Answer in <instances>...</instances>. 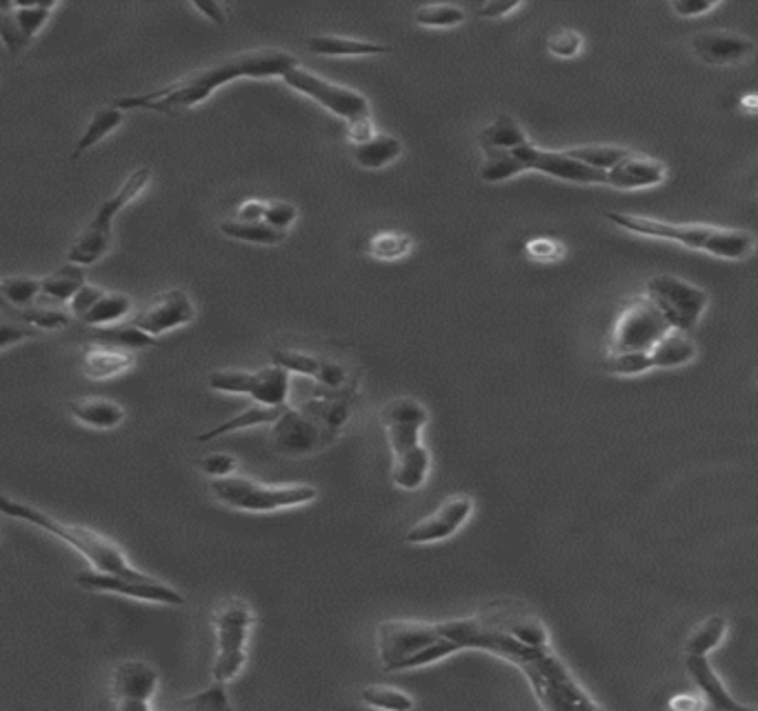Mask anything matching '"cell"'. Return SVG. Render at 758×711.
<instances>
[{"label": "cell", "instance_id": "6da1fadb", "mask_svg": "<svg viewBox=\"0 0 758 711\" xmlns=\"http://www.w3.org/2000/svg\"><path fill=\"white\" fill-rule=\"evenodd\" d=\"M438 627H440V634L458 642L460 649H482L517 665L526 673L541 707L554 709V711L557 709H599V702L592 700V696L579 684V680L572 676V671L565 667V662L554 654L550 645H543V647L523 645L510 634L485 629L476 625L471 616L440 620Z\"/></svg>", "mask_w": 758, "mask_h": 711}, {"label": "cell", "instance_id": "7a4b0ae2", "mask_svg": "<svg viewBox=\"0 0 758 711\" xmlns=\"http://www.w3.org/2000/svg\"><path fill=\"white\" fill-rule=\"evenodd\" d=\"M299 61L294 54L277 48H263V50H247L231 54L227 59H220L216 63H209L160 90L147 92V94H134L123 96L114 103L121 112L127 109H145L156 114H178L191 107L203 105L211 98L214 92L220 87L242 81V79H283L285 72L297 67Z\"/></svg>", "mask_w": 758, "mask_h": 711}, {"label": "cell", "instance_id": "3957f363", "mask_svg": "<svg viewBox=\"0 0 758 711\" xmlns=\"http://www.w3.org/2000/svg\"><path fill=\"white\" fill-rule=\"evenodd\" d=\"M0 514L10 516L14 521H23V523L39 527V530L52 534L54 539L63 541L74 552H79L90 563L92 569L125 574V576H134V574L143 572L127 558L125 550L116 541H112L110 536H103L101 532L85 527V525L63 523L56 516H52L50 512L32 505V503H25L21 499H14V496L6 494L3 490H0Z\"/></svg>", "mask_w": 758, "mask_h": 711}, {"label": "cell", "instance_id": "277c9868", "mask_svg": "<svg viewBox=\"0 0 758 711\" xmlns=\"http://www.w3.org/2000/svg\"><path fill=\"white\" fill-rule=\"evenodd\" d=\"M605 218L625 231L647 236V239L674 241L683 248L705 252L714 259L743 261L754 252V236L745 229H729L705 222H667L616 211H608Z\"/></svg>", "mask_w": 758, "mask_h": 711}, {"label": "cell", "instance_id": "5b68a950", "mask_svg": "<svg viewBox=\"0 0 758 711\" xmlns=\"http://www.w3.org/2000/svg\"><path fill=\"white\" fill-rule=\"evenodd\" d=\"M152 182V171L147 167H141L132 171L123 185L107 196L90 218V222L83 227V231L76 236L74 243L68 250V263H74L79 268H92L101 263L114 243V224L118 213L129 207Z\"/></svg>", "mask_w": 758, "mask_h": 711}, {"label": "cell", "instance_id": "8992f818", "mask_svg": "<svg viewBox=\"0 0 758 711\" xmlns=\"http://www.w3.org/2000/svg\"><path fill=\"white\" fill-rule=\"evenodd\" d=\"M209 492L216 503L245 514H272L281 510H294L314 503L319 496V490L314 485H268L255 479L238 477V473L209 481Z\"/></svg>", "mask_w": 758, "mask_h": 711}, {"label": "cell", "instance_id": "52a82bcc", "mask_svg": "<svg viewBox=\"0 0 758 711\" xmlns=\"http://www.w3.org/2000/svg\"><path fill=\"white\" fill-rule=\"evenodd\" d=\"M255 629V609L242 598L222 600L211 614L214 665L211 676L220 682L233 680L247 665V645Z\"/></svg>", "mask_w": 758, "mask_h": 711}, {"label": "cell", "instance_id": "ba28073f", "mask_svg": "<svg viewBox=\"0 0 758 711\" xmlns=\"http://www.w3.org/2000/svg\"><path fill=\"white\" fill-rule=\"evenodd\" d=\"M645 296L661 310L667 325L683 334H689L698 325L709 303L705 290L674 274H658L650 279Z\"/></svg>", "mask_w": 758, "mask_h": 711}, {"label": "cell", "instance_id": "9c48e42d", "mask_svg": "<svg viewBox=\"0 0 758 711\" xmlns=\"http://www.w3.org/2000/svg\"><path fill=\"white\" fill-rule=\"evenodd\" d=\"M207 387L222 394L247 396L259 405L283 407L290 396V372L279 365L261 369H218L207 376Z\"/></svg>", "mask_w": 758, "mask_h": 711}, {"label": "cell", "instance_id": "30bf717a", "mask_svg": "<svg viewBox=\"0 0 758 711\" xmlns=\"http://www.w3.org/2000/svg\"><path fill=\"white\" fill-rule=\"evenodd\" d=\"M76 585L83 587L85 592H96V594H114L141 603H156V605H169V607H180L185 605V596L169 583L141 572L134 576L125 574H112V572H98V569H87L76 574Z\"/></svg>", "mask_w": 758, "mask_h": 711}, {"label": "cell", "instance_id": "8fae6325", "mask_svg": "<svg viewBox=\"0 0 758 711\" xmlns=\"http://www.w3.org/2000/svg\"><path fill=\"white\" fill-rule=\"evenodd\" d=\"M669 332L674 330L667 325L661 310L647 296H636L632 303L625 305L614 323L610 336V354L645 352Z\"/></svg>", "mask_w": 758, "mask_h": 711}, {"label": "cell", "instance_id": "7c38bea8", "mask_svg": "<svg viewBox=\"0 0 758 711\" xmlns=\"http://www.w3.org/2000/svg\"><path fill=\"white\" fill-rule=\"evenodd\" d=\"M696 356L694 341L683 332H669L656 345L634 354H610L601 367L616 376H636L650 369H674L692 363Z\"/></svg>", "mask_w": 758, "mask_h": 711}, {"label": "cell", "instance_id": "4fadbf2b", "mask_svg": "<svg viewBox=\"0 0 758 711\" xmlns=\"http://www.w3.org/2000/svg\"><path fill=\"white\" fill-rule=\"evenodd\" d=\"M283 83L290 85L292 90H297L299 94L316 101L328 112H332L334 116H339L347 123L370 116V101L361 92L350 90V87L339 85V83H332V81H325V79L303 70L301 65L285 72Z\"/></svg>", "mask_w": 758, "mask_h": 711}, {"label": "cell", "instance_id": "5bb4252c", "mask_svg": "<svg viewBox=\"0 0 758 711\" xmlns=\"http://www.w3.org/2000/svg\"><path fill=\"white\" fill-rule=\"evenodd\" d=\"M438 638H443L438 623L383 620L376 629L378 658L385 671H398L407 658L434 645Z\"/></svg>", "mask_w": 758, "mask_h": 711}, {"label": "cell", "instance_id": "9a60e30c", "mask_svg": "<svg viewBox=\"0 0 758 711\" xmlns=\"http://www.w3.org/2000/svg\"><path fill=\"white\" fill-rule=\"evenodd\" d=\"M158 667L143 658H125L114 665L110 676V696L121 711H149L158 691Z\"/></svg>", "mask_w": 758, "mask_h": 711}, {"label": "cell", "instance_id": "2e32d148", "mask_svg": "<svg viewBox=\"0 0 758 711\" xmlns=\"http://www.w3.org/2000/svg\"><path fill=\"white\" fill-rule=\"evenodd\" d=\"M336 436L303 407H288L272 422V445L285 456H308L332 445Z\"/></svg>", "mask_w": 758, "mask_h": 711}, {"label": "cell", "instance_id": "e0dca14e", "mask_svg": "<svg viewBox=\"0 0 758 711\" xmlns=\"http://www.w3.org/2000/svg\"><path fill=\"white\" fill-rule=\"evenodd\" d=\"M194 318L196 305L191 296L180 287H172L156 294L141 312H136L129 325L152 338H158L163 334L189 325Z\"/></svg>", "mask_w": 758, "mask_h": 711}, {"label": "cell", "instance_id": "ac0fdd59", "mask_svg": "<svg viewBox=\"0 0 758 711\" xmlns=\"http://www.w3.org/2000/svg\"><path fill=\"white\" fill-rule=\"evenodd\" d=\"M512 156L521 163L523 174L526 171H541L546 176L577 182V185H608V174L592 169L583 165L581 160L570 158L565 151H552L541 149L534 143H528L523 147L512 149Z\"/></svg>", "mask_w": 758, "mask_h": 711}, {"label": "cell", "instance_id": "d6986e66", "mask_svg": "<svg viewBox=\"0 0 758 711\" xmlns=\"http://www.w3.org/2000/svg\"><path fill=\"white\" fill-rule=\"evenodd\" d=\"M56 3H0V43L10 56L23 54L56 12Z\"/></svg>", "mask_w": 758, "mask_h": 711}, {"label": "cell", "instance_id": "ffe728a7", "mask_svg": "<svg viewBox=\"0 0 758 711\" xmlns=\"http://www.w3.org/2000/svg\"><path fill=\"white\" fill-rule=\"evenodd\" d=\"M471 510H474V501L469 496H451L429 516L412 525L405 532L403 541L409 545H429V543L445 541L465 525Z\"/></svg>", "mask_w": 758, "mask_h": 711}, {"label": "cell", "instance_id": "44dd1931", "mask_svg": "<svg viewBox=\"0 0 758 711\" xmlns=\"http://www.w3.org/2000/svg\"><path fill=\"white\" fill-rule=\"evenodd\" d=\"M692 50L705 65L723 67V65L745 63L754 54L756 43L736 32L709 30L692 39Z\"/></svg>", "mask_w": 758, "mask_h": 711}, {"label": "cell", "instance_id": "7402d4cb", "mask_svg": "<svg viewBox=\"0 0 758 711\" xmlns=\"http://www.w3.org/2000/svg\"><path fill=\"white\" fill-rule=\"evenodd\" d=\"M665 174L667 167L661 160L630 151L619 165L608 171V185L621 191L647 189L661 185L665 180Z\"/></svg>", "mask_w": 758, "mask_h": 711}, {"label": "cell", "instance_id": "603a6c76", "mask_svg": "<svg viewBox=\"0 0 758 711\" xmlns=\"http://www.w3.org/2000/svg\"><path fill=\"white\" fill-rule=\"evenodd\" d=\"M134 363L136 356L132 349L107 343H92L81 354V369L90 380H110L132 369Z\"/></svg>", "mask_w": 758, "mask_h": 711}, {"label": "cell", "instance_id": "cb8c5ba5", "mask_svg": "<svg viewBox=\"0 0 758 711\" xmlns=\"http://www.w3.org/2000/svg\"><path fill=\"white\" fill-rule=\"evenodd\" d=\"M687 671L692 676V680L696 682V687L700 689V693L705 696L707 704L712 709L718 711H740V709H749L745 704H740L723 684V680L718 678V673L714 671L712 662L707 660V656H692L687 654Z\"/></svg>", "mask_w": 758, "mask_h": 711}, {"label": "cell", "instance_id": "d4e9b609", "mask_svg": "<svg viewBox=\"0 0 758 711\" xmlns=\"http://www.w3.org/2000/svg\"><path fill=\"white\" fill-rule=\"evenodd\" d=\"M70 414L81 425L94 427V429H114L127 418V409L105 396H81L70 402Z\"/></svg>", "mask_w": 758, "mask_h": 711}, {"label": "cell", "instance_id": "484cf974", "mask_svg": "<svg viewBox=\"0 0 758 711\" xmlns=\"http://www.w3.org/2000/svg\"><path fill=\"white\" fill-rule=\"evenodd\" d=\"M429 451L427 447L420 442L403 453H394L392 456V481L396 488L405 490V492H416L423 488V483L427 481V473H429Z\"/></svg>", "mask_w": 758, "mask_h": 711}, {"label": "cell", "instance_id": "4316f807", "mask_svg": "<svg viewBox=\"0 0 758 711\" xmlns=\"http://www.w3.org/2000/svg\"><path fill=\"white\" fill-rule=\"evenodd\" d=\"M528 143H530V138L523 132V127L508 114L496 116L487 127H482L478 132V145H480L485 156L512 151V149L523 147Z\"/></svg>", "mask_w": 758, "mask_h": 711}, {"label": "cell", "instance_id": "83f0119b", "mask_svg": "<svg viewBox=\"0 0 758 711\" xmlns=\"http://www.w3.org/2000/svg\"><path fill=\"white\" fill-rule=\"evenodd\" d=\"M308 50L319 56L328 59H356V56H378V54H390V45L372 43V41H359V39H345V36H330V34H319L308 39Z\"/></svg>", "mask_w": 758, "mask_h": 711}, {"label": "cell", "instance_id": "f1b7e54d", "mask_svg": "<svg viewBox=\"0 0 758 711\" xmlns=\"http://www.w3.org/2000/svg\"><path fill=\"white\" fill-rule=\"evenodd\" d=\"M0 316H3L6 323H14V325H23V327H30V330H45V332H52V330H63L70 325V316L56 307H48V305H34V307H28V310H17L12 307L3 292H0Z\"/></svg>", "mask_w": 758, "mask_h": 711}, {"label": "cell", "instance_id": "f546056e", "mask_svg": "<svg viewBox=\"0 0 758 711\" xmlns=\"http://www.w3.org/2000/svg\"><path fill=\"white\" fill-rule=\"evenodd\" d=\"M132 299L123 292H110V290H98L96 299L90 303V307L79 316L85 325L98 330V327H110L121 323L123 318L129 316L132 312Z\"/></svg>", "mask_w": 758, "mask_h": 711}, {"label": "cell", "instance_id": "4dcf8cb0", "mask_svg": "<svg viewBox=\"0 0 758 711\" xmlns=\"http://www.w3.org/2000/svg\"><path fill=\"white\" fill-rule=\"evenodd\" d=\"M290 405H283V407H268V405H249L247 409H242L240 414L227 418L225 422L203 431L198 436L200 442H209L214 438H222L227 433H233V431H240V429H249V427H261V425H272Z\"/></svg>", "mask_w": 758, "mask_h": 711}, {"label": "cell", "instance_id": "1f68e13d", "mask_svg": "<svg viewBox=\"0 0 758 711\" xmlns=\"http://www.w3.org/2000/svg\"><path fill=\"white\" fill-rule=\"evenodd\" d=\"M220 233L227 236L231 241L240 243H251V245H281L288 239V231H279L270 227L263 220H238V218H227L218 224Z\"/></svg>", "mask_w": 758, "mask_h": 711}, {"label": "cell", "instance_id": "d6a6232c", "mask_svg": "<svg viewBox=\"0 0 758 711\" xmlns=\"http://www.w3.org/2000/svg\"><path fill=\"white\" fill-rule=\"evenodd\" d=\"M123 118H125V112H121L114 105L96 109L92 121L87 123L85 132L81 134V138L76 140V145L72 149V160H79L83 154H87L92 147H96L103 138L114 134L123 125Z\"/></svg>", "mask_w": 758, "mask_h": 711}, {"label": "cell", "instance_id": "836d02e7", "mask_svg": "<svg viewBox=\"0 0 758 711\" xmlns=\"http://www.w3.org/2000/svg\"><path fill=\"white\" fill-rule=\"evenodd\" d=\"M403 154V143L390 134H374L370 140L354 145V160L363 169H383Z\"/></svg>", "mask_w": 758, "mask_h": 711}, {"label": "cell", "instance_id": "e575fe53", "mask_svg": "<svg viewBox=\"0 0 758 711\" xmlns=\"http://www.w3.org/2000/svg\"><path fill=\"white\" fill-rule=\"evenodd\" d=\"M85 268L65 263L56 272L41 279V296L54 303H70L72 296L85 285Z\"/></svg>", "mask_w": 758, "mask_h": 711}, {"label": "cell", "instance_id": "d590c367", "mask_svg": "<svg viewBox=\"0 0 758 711\" xmlns=\"http://www.w3.org/2000/svg\"><path fill=\"white\" fill-rule=\"evenodd\" d=\"M632 149L619 147V145H585V147H574L565 149V154L574 160H581L583 165L599 169V171H610L614 165H619Z\"/></svg>", "mask_w": 758, "mask_h": 711}, {"label": "cell", "instance_id": "8d00e7d4", "mask_svg": "<svg viewBox=\"0 0 758 711\" xmlns=\"http://www.w3.org/2000/svg\"><path fill=\"white\" fill-rule=\"evenodd\" d=\"M725 631H727V620L723 616H709L687 636L685 654L707 656L709 651H714L720 645Z\"/></svg>", "mask_w": 758, "mask_h": 711}, {"label": "cell", "instance_id": "74e56055", "mask_svg": "<svg viewBox=\"0 0 758 711\" xmlns=\"http://www.w3.org/2000/svg\"><path fill=\"white\" fill-rule=\"evenodd\" d=\"M412 236L403 231H376L367 241V254L378 261H398L412 250Z\"/></svg>", "mask_w": 758, "mask_h": 711}, {"label": "cell", "instance_id": "f35d334b", "mask_svg": "<svg viewBox=\"0 0 758 711\" xmlns=\"http://www.w3.org/2000/svg\"><path fill=\"white\" fill-rule=\"evenodd\" d=\"M0 292L17 310L34 307L41 299V279L34 276H8L0 279Z\"/></svg>", "mask_w": 758, "mask_h": 711}, {"label": "cell", "instance_id": "ab89813d", "mask_svg": "<svg viewBox=\"0 0 758 711\" xmlns=\"http://www.w3.org/2000/svg\"><path fill=\"white\" fill-rule=\"evenodd\" d=\"M178 707L191 709V711H220V709H231V700L227 693V682L211 680L205 689L191 693L189 698L180 700Z\"/></svg>", "mask_w": 758, "mask_h": 711}, {"label": "cell", "instance_id": "60d3db41", "mask_svg": "<svg viewBox=\"0 0 758 711\" xmlns=\"http://www.w3.org/2000/svg\"><path fill=\"white\" fill-rule=\"evenodd\" d=\"M414 21L420 28L429 30H445V28H458L467 21L465 10L456 6H425L414 12Z\"/></svg>", "mask_w": 758, "mask_h": 711}, {"label": "cell", "instance_id": "b9f144b4", "mask_svg": "<svg viewBox=\"0 0 758 711\" xmlns=\"http://www.w3.org/2000/svg\"><path fill=\"white\" fill-rule=\"evenodd\" d=\"M361 698L370 707L378 709H396V711H407L414 707V698L396 687L390 684H370L361 691Z\"/></svg>", "mask_w": 758, "mask_h": 711}, {"label": "cell", "instance_id": "7bdbcfd3", "mask_svg": "<svg viewBox=\"0 0 758 711\" xmlns=\"http://www.w3.org/2000/svg\"><path fill=\"white\" fill-rule=\"evenodd\" d=\"M519 174H523V167L512 156V151L489 154V156H485L482 165L478 167V176L485 182H502V180H510V178H515Z\"/></svg>", "mask_w": 758, "mask_h": 711}, {"label": "cell", "instance_id": "ee69618b", "mask_svg": "<svg viewBox=\"0 0 758 711\" xmlns=\"http://www.w3.org/2000/svg\"><path fill=\"white\" fill-rule=\"evenodd\" d=\"M274 365L283 367L290 374H303L310 378H319L321 367H323V358L312 356L308 352H297V349H274L272 354Z\"/></svg>", "mask_w": 758, "mask_h": 711}, {"label": "cell", "instance_id": "f6af8a7d", "mask_svg": "<svg viewBox=\"0 0 758 711\" xmlns=\"http://www.w3.org/2000/svg\"><path fill=\"white\" fill-rule=\"evenodd\" d=\"M198 469L205 473L207 479H225L238 471V460L231 453L225 451H211L198 460Z\"/></svg>", "mask_w": 758, "mask_h": 711}, {"label": "cell", "instance_id": "bcb514c9", "mask_svg": "<svg viewBox=\"0 0 758 711\" xmlns=\"http://www.w3.org/2000/svg\"><path fill=\"white\" fill-rule=\"evenodd\" d=\"M583 50V36L574 30H561L554 32L548 39V52L557 59H574Z\"/></svg>", "mask_w": 758, "mask_h": 711}, {"label": "cell", "instance_id": "7dc6e473", "mask_svg": "<svg viewBox=\"0 0 758 711\" xmlns=\"http://www.w3.org/2000/svg\"><path fill=\"white\" fill-rule=\"evenodd\" d=\"M299 218V209L292 202L285 200H266V211H263V222L279 231H288Z\"/></svg>", "mask_w": 758, "mask_h": 711}, {"label": "cell", "instance_id": "c3c4849f", "mask_svg": "<svg viewBox=\"0 0 758 711\" xmlns=\"http://www.w3.org/2000/svg\"><path fill=\"white\" fill-rule=\"evenodd\" d=\"M718 3H712V0H674V3H669V10L678 19H696L712 12Z\"/></svg>", "mask_w": 758, "mask_h": 711}, {"label": "cell", "instance_id": "681fc988", "mask_svg": "<svg viewBox=\"0 0 758 711\" xmlns=\"http://www.w3.org/2000/svg\"><path fill=\"white\" fill-rule=\"evenodd\" d=\"M528 257L541 263H550L563 257V248L552 239H534L528 243Z\"/></svg>", "mask_w": 758, "mask_h": 711}, {"label": "cell", "instance_id": "f907efd6", "mask_svg": "<svg viewBox=\"0 0 758 711\" xmlns=\"http://www.w3.org/2000/svg\"><path fill=\"white\" fill-rule=\"evenodd\" d=\"M34 334H37V330H30V327H23V325L0 323V352L23 343L25 338H32Z\"/></svg>", "mask_w": 758, "mask_h": 711}, {"label": "cell", "instance_id": "816d5d0a", "mask_svg": "<svg viewBox=\"0 0 758 711\" xmlns=\"http://www.w3.org/2000/svg\"><path fill=\"white\" fill-rule=\"evenodd\" d=\"M521 8H523L521 3H508V0H494V3H485L478 10V17L480 19H505V17L515 14L517 10H521Z\"/></svg>", "mask_w": 758, "mask_h": 711}, {"label": "cell", "instance_id": "f5cc1de1", "mask_svg": "<svg viewBox=\"0 0 758 711\" xmlns=\"http://www.w3.org/2000/svg\"><path fill=\"white\" fill-rule=\"evenodd\" d=\"M374 125H372V118L365 116V118H359V121H352L347 123V136L354 145H361L365 140H370L374 136Z\"/></svg>", "mask_w": 758, "mask_h": 711}, {"label": "cell", "instance_id": "db71d44e", "mask_svg": "<svg viewBox=\"0 0 758 711\" xmlns=\"http://www.w3.org/2000/svg\"><path fill=\"white\" fill-rule=\"evenodd\" d=\"M263 211H266V200L261 198H249L245 200L238 209H236V218L238 220H263Z\"/></svg>", "mask_w": 758, "mask_h": 711}, {"label": "cell", "instance_id": "11a10c76", "mask_svg": "<svg viewBox=\"0 0 758 711\" xmlns=\"http://www.w3.org/2000/svg\"><path fill=\"white\" fill-rule=\"evenodd\" d=\"M198 14H203L207 21L216 23V25H225L227 23V10L218 3H194L191 6Z\"/></svg>", "mask_w": 758, "mask_h": 711}]
</instances>
